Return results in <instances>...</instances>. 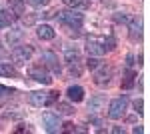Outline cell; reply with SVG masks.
Wrapping results in <instances>:
<instances>
[{"instance_id": "obj_1", "label": "cell", "mask_w": 150, "mask_h": 134, "mask_svg": "<svg viewBox=\"0 0 150 134\" xmlns=\"http://www.w3.org/2000/svg\"><path fill=\"white\" fill-rule=\"evenodd\" d=\"M56 14V18L60 20L62 24H66V26H70V28H80L82 26V20H84V14L78 10H58L54 12Z\"/></svg>"}, {"instance_id": "obj_2", "label": "cell", "mask_w": 150, "mask_h": 134, "mask_svg": "<svg viewBox=\"0 0 150 134\" xmlns=\"http://www.w3.org/2000/svg\"><path fill=\"white\" fill-rule=\"evenodd\" d=\"M126 106H128L126 96H118V98H114V100H110L106 116H108L110 120H118V118H122V116L126 114Z\"/></svg>"}, {"instance_id": "obj_3", "label": "cell", "mask_w": 150, "mask_h": 134, "mask_svg": "<svg viewBox=\"0 0 150 134\" xmlns=\"http://www.w3.org/2000/svg\"><path fill=\"white\" fill-rule=\"evenodd\" d=\"M34 54V48L30 44H22V46H16L14 50H12V60H14V64H26L30 58Z\"/></svg>"}, {"instance_id": "obj_4", "label": "cell", "mask_w": 150, "mask_h": 134, "mask_svg": "<svg viewBox=\"0 0 150 134\" xmlns=\"http://www.w3.org/2000/svg\"><path fill=\"white\" fill-rule=\"evenodd\" d=\"M112 66L108 64H100L96 68V74H94V84L96 86H108L110 84V78H112Z\"/></svg>"}, {"instance_id": "obj_5", "label": "cell", "mask_w": 150, "mask_h": 134, "mask_svg": "<svg viewBox=\"0 0 150 134\" xmlns=\"http://www.w3.org/2000/svg\"><path fill=\"white\" fill-rule=\"evenodd\" d=\"M86 52H88V56H98V58H102L104 54H106V48H104L102 44V38L98 40V38H88V42H86Z\"/></svg>"}, {"instance_id": "obj_6", "label": "cell", "mask_w": 150, "mask_h": 134, "mask_svg": "<svg viewBox=\"0 0 150 134\" xmlns=\"http://www.w3.org/2000/svg\"><path fill=\"white\" fill-rule=\"evenodd\" d=\"M42 62L44 66H48L54 74H60V62H58V56L52 52V50H44L42 52Z\"/></svg>"}, {"instance_id": "obj_7", "label": "cell", "mask_w": 150, "mask_h": 134, "mask_svg": "<svg viewBox=\"0 0 150 134\" xmlns=\"http://www.w3.org/2000/svg\"><path fill=\"white\" fill-rule=\"evenodd\" d=\"M42 124H44V130H46V132H56L58 126H60L58 114H54V112H44V116H42Z\"/></svg>"}, {"instance_id": "obj_8", "label": "cell", "mask_w": 150, "mask_h": 134, "mask_svg": "<svg viewBox=\"0 0 150 134\" xmlns=\"http://www.w3.org/2000/svg\"><path fill=\"white\" fill-rule=\"evenodd\" d=\"M30 78L36 80V82H40V84H52V76H50L42 66L32 68V70H30Z\"/></svg>"}, {"instance_id": "obj_9", "label": "cell", "mask_w": 150, "mask_h": 134, "mask_svg": "<svg viewBox=\"0 0 150 134\" xmlns=\"http://www.w3.org/2000/svg\"><path fill=\"white\" fill-rule=\"evenodd\" d=\"M128 28H130V38L132 40H140L142 38V22H140V18L132 16L130 22H128Z\"/></svg>"}, {"instance_id": "obj_10", "label": "cell", "mask_w": 150, "mask_h": 134, "mask_svg": "<svg viewBox=\"0 0 150 134\" xmlns=\"http://www.w3.org/2000/svg\"><path fill=\"white\" fill-rule=\"evenodd\" d=\"M36 34H38V38L40 40H52L56 32H54V28L52 26H48V24H40L38 28H36Z\"/></svg>"}, {"instance_id": "obj_11", "label": "cell", "mask_w": 150, "mask_h": 134, "mask_svg": "<svg viewBox=\"0 0 150 134\" xmlns=\"http://www.w3.org/2000/svg\"><path fill=\"white\" fill-rule=\"evenodd\" d=\"M12 22H14V12L0 6V28H8Z\"/></svg>"}, {"instance_id": "obj_12", "label": "cell", "mask_w": 150, "mask_h": 134, "mask_svg": "<svg viewBox=\"0 0 150 134\" xmlns=\"http://www.w3.org/2000/svg\"><path fill=\"white\" fill-rule=\"evenodd\" d=\"M64 60L68 62L70 66H74V64H78V62H80V52H78L76 48L68 46V48L64 50Z\"/></svg>"}, {"instance_id": "obj_13", "label": "cell", "mask_w": 150, "mask_h": 134, "mask_svg": "<svg viewBox=\"0 0 150 134\" xmlns=\"http://www.w3.org/2000/svg\"><path fill=\"white\" fill-rule=\"evenodd\" d=\"M66 96H68L72 102H82L84 100V88L82 86H70L66 90Z\"/></svg>"}, {"instance_id": "obj_14", "label": "cell", "mask_w": 150, "mask_h": 134, "mask_svg": "<svg viewBox=\"0 0 150 134\" xmlns=\"http://www.w3.org/2000/svg\"><path fill=\"white\" fill-rule=\"evenodd\" d=\"M28 100H30V104H34V106H44L46 104V92H30Z\"/></svg>"}, {"instance_id": "obj_15", "label": "cell", "mask_w": 150, "mask_h": 134, "mask_svg": "<svg viewBox=\"0 0 150 134\" xmlns=\"http://www.w3.org/2000/svg\"><path fill=\"white\" fill-rule=\"evenodd\" d=\"M0 76H8V78H18V72H16V68L12 66V64H6V62H2V64H0Z\"/></svg>"}, {"instance_id": "obj_16", "label": "cell", "mask_w": 150, "mask_h": 134, "mask_svg": "<svg viewBox=\"0 0 150 134\" xmlns=\"http://www.w3.org/2000/svg\"><path fill=\"white\" fill-rule=\"evenodd\" d=\"M134 78H136V72L128 70V72H126V78H124V82H122V88H124V90H130L132 86H134Z\"/></svg>"}, {"instance_id": "obj_17", "label": "cell", "mask_w": 150, "mask_h": 134, "mask_svg": "<svg viewBox=\"0 0 150 134\" xmlns=\"http://www.w3.org/2000/svg\"><path fill=\"white\" fill-rule=\"evenodd\" d=\"M66 6H72V8H86L88 6V0H62Z\"/></svg>"}, {"instance_id": "obj_18", "label": "cell", "mask_w": 150, "mask_h": 134, "mask_svg": "<svg viewBox=\"0 0 150 134\" xmlns=\"http://www.w3.org/2000/svg\"><path fill=\"white\" fill-rule=\"evenodd\" d=\"M56 110H58V114H66V116H68V114L74 112V108H72L70 104H66V102H58V104H56Z\"/></svg>"}, {"instance_id": "obj_19", "label": "cell", "mask_w": 150, "mask_h": 134, "mask_svg": "<svg viewBox=\"0 0 150 134\" xmlns=\"http://www.w3.org/2000/svg\"><path fill=\"white\" fill-rule=\"evenodd\" d=\"M100 64H102V60H100L98 56H88V60H86V66L90 68V70H96Z\"/></svg>"}, {"instance_id": "obj_20", "label": "cell", "mask_w": 150, "mask_h": 134, "mask_svg": "<svg viewBox=\"0 0 150 134\" xmlns=\"http://www.w3.org/2000/svg\"><path fill=\"white\" fill-rule=\"evenodd\" d=\"M100 106H102V98H100V96H96V98H92V100H90V104H88V110L96 112Z\"/></svg>"}, {"instance_id": "obj_21", "label": "cell", "mask_w": 150, "mask_h": 134, "mask_svg": "<svg viewBox=\"0 0 150 134\" xmlns=\"http://www.w3.org/2000/svg\"><path fill=\"white\" fill-rule=\"evenodd\" d=\"M130 18H132V16L122 14V12H116V14H114V20H116V22H120V24H128V22H130Z\"/></svg>"}, {"instance_id": "obj_22", "label": "cell", "mask_w": 150, "mask_h": 134, "mask_svg": "<svg viewBox=\"0 0 150 134\" xmlns=\"http://www.w3.org/2000/svg\"><path fill=\"white\" fill-rule=\"evenodd\" d=\"M102 44L106 50H114L116 48V40L112 38V36H108V38H102Z\"/></svg>"}, {"instance_id": "obj_23", "label": "cell", "mask_w": 150, "mask_h": 134, "mask_svg": "<svg viewBox=\"0 0 150 134\" xmlns=\"http://www.w3.org/2000/svg\"><path fill=\"white\" fill-rule=\"evenodd\" d=\"M30 6H34V8H42V6H46L50 0H26Z\"/></svg>"}, {"instance_id": "obj_24", "label": "cell", "mask_w": 150, "mask_h": 134, "mask_svg": "<svg viewBox=\"0 0 150 134\" xmlns=\"http://www.w3.org/2000/svg\"><path fill=\"white\" fill-rule=\"evenodd\" d=\"M56 98H58V92H48L46 94V104H44V106H50L52 102H56Z\"/></svg>"}, {"instance_id": "obj_25", "label": "cell", "mask_w": 150, "mask_h": 134, "mask_svg": "<svg viewBox=\"0 0 150 134\" xmlns=\"http://www.w3.org/2000/svg\"><path fill=\"white\" fill-rule=\"evenodd\" d=\"M12 12H16V14H22L24 12V6H22V2H12Z\"/></svg>"}, {"instance_id": "obj_26", "label": "cell", "mask_w": 150, "mask_h": 134, "mask_svg": "<svg viewBox=\"0 0 150 134\" xmlns=\"http://www.w3.org/2000/svg\"><path fill=\"white\" fill-rule=\"evenodd\" d=\"M20 36H22V30H18V32H10L8 36H6V40H8V42H14V40H18Z\"/></svg>"}, {"instance_id": "obj_27", "label": "cell", "mask_w": 150, "mask_h": 134, "mask_svg": "<svg viewBox=\"0 0 150 134\" xmlns=\"http://www.w3.org/2000/svg\"><path fill=\"white\" fill-rule=\"evenodd\" d=\"M6 94H12V90H10V88H6V86H2V84H0V96H6Z\"/></svg>"}, {"instance_id": "obj_28", "label": "cell", "mask_w": 150, "mask_h": 134, "mask_svg": "<svg viewBox=\"0 0 150 134\" xmlns=\"http://www.w3.org/2000/svg\"><path fill=\"white\" fill-rule=\"evenodd\" d=\"M134 108H136V112H138V114H142V100H134Z\"/></svg>"}, {"instance_id": "obj_29", "label": "cell", "mask_w": 150, "mask_h": 134, "mask_svg": "<svg viewBox=\"0 0 150 134\" xmlns=\"http://www.w3.org/2000/svg\"><path fill=\"white\" fill-rule=\"evenodd\" d=\"M134 134H142V126H134V130H132Z\"/></svg>"}, {"instance_id": "obj_30", "label": "cell", "mask_w": 150, "mask_h": 134, "mask_svg": "<svg viewBox=\"0 0 150 134\" xmlns=\"http://www.w3.org/2000/svg\"><path fill=\"white\" fill-rule=\"evenodd\" d=\"M132 60H134V56H128V58H126V64H128V66H132V64H134Z\"/></svg>"}, {"instance_id": "obj_31", "label": "cell", "mask_w": 150, "mask_h": 134, "mask_svg": "<svg viewBox=\"0 0 150 134\" xmlns=\"http://www.w3.org/2000/svg\"><path fill=\"white\" fill-rule=\"evenodd\" d=\"M112 132H116V134H120V132H124V128H120V126H116V128H112Z\"/></svg>"}]
</instances>
